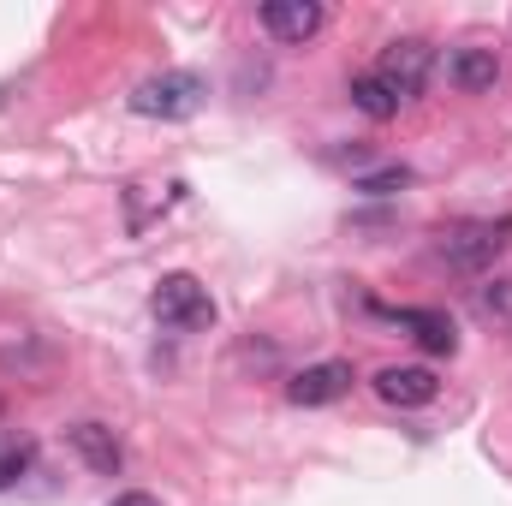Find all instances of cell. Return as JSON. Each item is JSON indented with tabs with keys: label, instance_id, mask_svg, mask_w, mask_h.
<instances>
[{
	"label": "cell",
	"instance_id": "6da1fadb",
	"mask_svg": "<svg viewBox=\"0 0 512 506\" xmlns=\"http://www.w3.org/2000/svg\"><path fill=\"white\" fill-rule=\"evenodd\" d=\"M149 310H155V322L173 328V334H203V328H215V298H209V286H203L197 274H161L155 292H149Z\"/></svg>",
	"mask_w": 512,
	"mask_h": 506
},
{
	"label": "cell",
	"instance_id": "7a4b0ae2",
	"mask_svg": "<svg viewBox=\"0 0 512 506\" xmlns=\"http://www.w3.org/2000/svg\"><path fill=\"white\" fill-rule=\"evenodd\" d=\"M507 239H512V221H459V227H447L435 239V256L447 268H459V274H483L495 256L507 251Z\"/></svg>",
	"mask_w": 512,
	"mask_h": 506
},
{
	"label": "cell",
	"instance_id": "3957f363",
	"mask_svg": "<svg viewBox=\"0 0 512 506\" xmlns=\"http://www.w3.org/2000/svg\"><path fill=\"white\" fill-rule=\"evenodd\" d=\"M197 108H203L197 72H155L131 90V114H143V120H191Z\"/></svg>",
	"mask_w": 512,
	"mask_h": 506
},
{
	"label": "cell",
	"instance_id": "277c9868",
	"mask_svg": "<svg viewBox=\"0 0 512 506\" xmlns=\"http://www.w3.org/2000/svg\"><path fill=\"white\" fill-rule=\"evenodd\" d=\"M429 72H435V48H429L423 36H399V42H387L382 60H376V78H382V90L399 102V108H405L411 96H423Z\"/></svg>",
	"mask_w": 512,
	"mask_h": 506
},
{
	"label": "cell",
	"instance_id": "5b68a950",
	"mask_svg": "<svg viewBox=\"0 0 512 506\" xmlns=\"http://www.w3.org/2000/svg\"><path fill=\"white\" fill-rule=\"evenodd\" d=\"M352 364H340V358H322V364H310V370H298V376L286 381V399L292 405H334V399H346L352 393Z\"/></svg>",
	"mask_w": 512,
	"mask_h": 506
},
{
	"label": "cell",
	"instance_id": "8992f818",
	"mask_svg": "<svg viewBox=\"0 0 512 506\" xmlns=\"http://www.w3.org/2000/svg\"><path fill=\"white\" fill-rule=\"evenodd\" d=\"M322 24H328V12H322L316 0H268V6H262V30H268L274 42H310Z\"/></svg>",
	"mask_w": 512,
	"mask_h": 506
},
{
	"label": "cell",
	"instance_id": "52a82bcc",
	"mask_svg": "<svg viewBox=\"0 0 512 506\" xmlns=\"http://www.w3.org/2000/svg\"><path fill=\"white\" fill-rule=\"evenodd\" d=\"M376 393H382L387 405H399V411H417V405H429L441 393V381L423 364H387L382 376H376Z\"/></svg>",
	"mask_w": 512,
	"mask_h": 506
},
{
	"label": "cell",
	"instance_id": "ba28073f",
	"mask_svg": "<svg viewBox=\"0 0 512 506\" xmlns=\"http://www.w3.org/2000/svg\"><path fill=\"white\" fill-rule=\"evenodd\" d=\"M447 78H453L465 96H483V90L501 84V54H495V48H453Z\"/></svg>",
	"mask_w": 512,
	"mask_h": 506
},
{
	"label": "cell",
	"instance_id": "9c48e42d",
	"mask_svg": "<svg viewBox=\"0 0 512 506\" xmlns=\"http://www.w3.org/2000/svg\"><path fill=\"white\" fill-rule=\"evenodd\" d=\"M66 441H72V453H78L90 471H102V477H114V471H120V459H126L108 423H72V429H66Z\"/></svg>",
	"mask_w": 512,
	"mask_h": 506
},
{
	"label": "cell",
	"instance_id": "30bf717a",
	"mask_svg": "<svg viewBox=\"0 0 512 506\" xmlns=\"http://www.w3.org/2000/svg\"><path fill=\"white\" fill-rule=\"evenodd\" d=\"M393 322H399V328H411V340H417L423 352L453 358V346H459V334H453V322H447L441 310H393Z\"/></svg>",
	"mask_w": 512,
	"mask_h": 506
},
{
	"label": "cell",
	"instance_id": "8fae6325",
	"mask_svg": "<svg viewBox=\"0 0 512 506\" xmlns=\"http://www.w3.org/2000/svg\"><path fill=\"white\" fill-rule=\"evenodd\" d=\"M352 108H358V114H370V120H393V114H399V102L382 90V78H376V72H358V78H352Z\"/></svg>",
	"mask_w": 512,
	"mask_h": 506
},
{
	"label": "cell",
	"instance_id": "7c38bea8",
	"mask_svg": "<svg viewBox=\"0 0 512 506\" xmlns=\"http://www.w3.org/2000/svg\"><path fill=\"white\" fill-rule=\"evenodd\" d=\"M477 316L495 322V328H512V280H489V286H477Z\"/></svg>",
	"mask_w": 512,
	"mask_h": 506
},
{
	"label": "cell",
	"instance_id": "4fadbf2b",
	"mask_svg": "<svg viewBox=\"0 0 512 506\" xmlns=\"http://www.w3.org/2000/svg\"><path fill=\"white\" fill-rule=\"evenodd\" d=\"M399 185H411V167H382V173L358 179V191H370V197H387V191H399Z\"/></svg>",
	"mask_w": 512,
	"mask_h": 506
},
{
	"label": "cell",
	"instance_id": "5bb4252c",
	"mask_svg": "<svg viewBox=\"0 0 512 506\" xmlns=\"http://www.w3.org/2000/svg\"><path fill=\"white\" fill-rule=\"evenodd\" d=\"M30 465V447H0V489H12Z\"/></svg>",
	"mask_w": 512,
	"mask_h": 506
},
{
	"label": "cell",
	"instance_id": "9a60e30c",
	"mask_svg": "<svg viewBox=\"0 0 512 506\" xmlns=\"http://www.w3.org/2000/svg\"><path fill=\"white\" fill-rule=\"evenodd\" d=\"M108 506H161L155 495H143V489H131V495H114Z\"/></svg>",
	"mask_w": 512,
	"mask_h": 506
}]
</instances>
